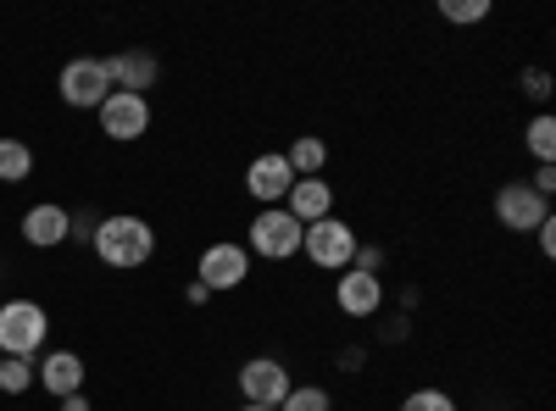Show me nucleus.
I'll return each instance as SVG.
<instances>
[{
    "instance_id": "10",
    "label": "nucleus",
    "mask_w": 556,
    "mask_h": 411,
    "mask_svg": "<svg viewBox=\"0 0 556 411\" xmlns=\"http://www.w3.org/2000/svg\"><path fill=\"white\" fill-rule=\"evenodd\" d=\"M290 184H295V172H290L285 151H262V156L245 167V190H251V201H262V206H285Z\"/></svg>"
},
{
    "instance_id": "14",
    "label": "nucleus",
    "mask_w": 556,
    "mask_h": 411,
    "mask_svg": "<svg viewBox=\"0 0 556 411\" xmlns=\"http://www.w3.org/2000/svg\"><path fill=\"white\" fill-rule=\"evenodd\" d=\"M39 389L56 395V400L84 395V356L78 350H45L39 356Z\"/></svg>"
},
{
    "instance_id": "2",
    "label": "nucleus",
    "mask_w": 556,
    "mask_h": 411,
    "mask_svg": "<svg viewBox=\"0 0 556 411\" xmlns=\"http://www.w3.org/2000/svg\"><path fill=\"white\" fill-rule=\"evenodd\" d=\"M51 339V317H45L39 300H7L0 306V356H17V361H34Z\"/></svg>"
},
{
    "instance_id": "12",
    "label": "nucleus",
    "mask_w": 556,
    "mask_h": 411,
    "mask_svg": "<svg viewBox=\"0 0 556 411\" xmlns=\"http://www.w3.org/2000/svg\"><path fill=\"white\" fill-rule=\"evenodd\" d=\"M23 240H28L34 251H56V245H67V240H73V211L56 206V201L28 206V211H23Z\"/></svg>"
},
{
    "instance_id": "24",
    "label": "nucleus",
    "mask_w": 556,
    "mask_h": 411,
    "mask_svg": "<svg viewBox=\"0 0 556 411\" xmlns=\"http://www.w3.org/2000/svg\"><path fill=\"white\" fill-rule=\"evenodd\" d=\"M351 267H356V272H379V267H384V251H379V245H356Z\"/></svg>"
},
{
    "instance_id": "23",
    "label": "nucleus",
    "mask_w": 556,
    "mask_h": 411,
    "mask_svg": "<svg viewBox=\"0 0 556 411\" xmlns=\"http://www.w3.org/2000/svg\"><path fill=\"white\" fill-rule=\"evenodd\" d=\"M518 84H523V95H529V101H540V106L551 101V73H545V67H523Z\"/></svg>"
},
{
    "instance_id": "21",
    "label": "nucleus",
    "mask_w": 556,
    "mask_h": 411,
    "mask_svg": "<svg viewBox=\"0 0 556 411\" xmlns=\"http://www.w3.org/2000/svg\"><path fill=\"white\" fill-rule=\"evenodd\" d=\"M440 17L445 23H484L490 17V0H440Z\"/></svg>"
},
{
    "instance_id": "3",
    "label": "nucleus",
    "mask_w": 556,
    "mask_h": 411,
    "mask_svg": "<svg viewBox=\"0 0 556 411\" xmlns=\"http://www.w3.org/2000/svg\"><path fill=\"white\" fill-rule=\"evenodd\" d=\"M301 256L323 272H345L351 256H356V228L345 217H317L306 222V234H301Z\"/></svg>"
},
{
    "instance_id": "31",
    "label": "nucleus",
    "mask_w": 556,
    "mask_h": 411,
    "mask_svg": "<svg viewBox=\"0 0 556 411\" xmlns=\"http://www.w3.org/2000/svg\"><path fill=\"white\" fill-rule=\"evenodd\" d=\"M240 411H273V406H240Z\"/></svg>"
},
{
    "instance_id": "8",
    "label": "nucleus",
    "mask_w": 556,
    "mask_h": 411,
    "mask_svg": "<svg viewBox=\"0 0 556 411\" xmlns=\"http://www.w3.org/2000/svg\"><path fill=\"white\" fill-rule=\"evenodd\" d=\"M545 217H551V201L534 195L523 178H518V184H501V190H495V222L506 228V234H534Z\"/></svg>"
},
{
    "instance_id": "15",
    "label": "nucleus",
    "mask_w": 556,
    "mask_h": 411,
    "mask_svg": "<svg viewBox=\"0 0 556 411\" xmlns=\"http://www.w3.org/2000/svg\"><path fill=\"white\" fill-rule=\"evenodd\" d=\"M285 211H290L301 228L317 222V217H334V184H329V178H295L290 195H285Z\"/></svg>"
},
{
    "instance_id": "5",
    "label": "nucleus",
    "mask_w": 556,
    "mask_h": 411,
    "mask_svg": "<svg viewBox=\"0 0 556 411\" xmlns=\"http://www.w3.org/2000/svg\"><path fill=\"white\" fill-rule=\"evenodd\" d=\"M245 279H251V251H245L240 240H217V245H206L201 261H195V284H201L206 295H228V290H240Z\"/></svg>"
},
{
    "instance_id": "32",
    "label": "nucleus",
    "mask_w": 556,
    "mask_h": 411,
    "mask_svg": "<svg viewBox=\"0 0 556 411\" xmlns=\"http://www.w3.org/2000/svg\"><path fill=\"white\" fill-rule=\"evenodd\" d=\"M0 361H7V356H0Z\"/></svg>"
},
{
    "instance_id": "13",
    "label": "nucleus",
    "mask_w": 556,
    "mask_h": 411,
    "mask_svg": "<svg viewBox=\"0 0 556 411\" xmlns=\"http://www.w3.org/2000/svg\"><path fill=\"white\" fill-rule=\"evenodd\" d=\"M101 62H106L112 89H128V95H146V89H156V78H162V62L151 51H117V56H101Z\"/></svg>"
},
{
    "instance_id": "6",
    "label": "nucleus",
    "mask_w": 556,
    "mask_h": 411,
    "mask_svg": "<svg viewBox=\"0 0 556 411\" xmlns=\"http://www.w3.org/2000/svg\"><path fill=\"white\" fill-rule=\"evenodd\" d=\"M56 89H62V101H67V106H78V112H101V101L112 95L106 62H101V56H78V62H67L62 78H56Z\"/></svg>"
},
{
    "instance_id": "19",
    "label": "nucleus",
    "mask_w": 556,
    "mask_h": 411,
    "mask_svg": "<svg viewBox=\"0 0 556 411\" xmlns=\"http://www.w3.org/2000/svg\"><path fill=\"white\" fill-rule=\"evenodd\" d=\"M278 411H334V400H329L323 384H290V395L278 400Z\"/></svg>"
},
{
    "instance_id": "28",
    "label": "nucleus",
    "mask_w": 556,
    "mask_h": 411,
    "mask_svg": "<svg viewBox=\"0 0 556 411\" xmlns=\"http://www.w3.org/2000/svg\"><path fill=\"white\" fill-rule=\"evenodd\" d=\"M406 329H412V323H406V311H401V317H384V323H379L384 339H406Z\"/></svg>"
},
{
    "instance_id": "1",
    "label": "nucleus",
    "mask_w": 556,
    "mask_h": 411,
    "mask_svg": "<svg viewBox=\"0 0 556 411\" xmlns=\"http://www.w3.org/2000/svg\"><path fill=\"white\" fill-rule=\"evenodd\" d=\"M96 256H101V267H117V272H134V267H146L151 256H156V234H151V222L146 217H134V211H112V217H101V228H96Z\"/></svg>"
},
{
    "instance_id": "25",
    "label": "nucleus",
    "mask_w": 556,
    "mask_h": 411,
    "mask_svg": "<svg viewBox=\"0 0 556 411\" xmlns=\"http://www.w3.org/2000/svg\"><path fill=\"white\" fill-rule=\"evenodd\" d=\"M523 184H529L534 195H545V201H551V195H556V167H534V178H523Z\"/></svg>"
},
{
    "instance_id": "7",
    "label": "nucleus",
    "mask_w": 556,
    "mask_h": 411,
    "mask_svg": "<svg viewBox=\"0 0 556 411\" xmlns=\"http://www.w3.org/2000/svg\"><path fill=\"white\" fill-rule=\"evenodd\" d=\"M96 117H101V133H106V140L134 145L139 133L151 128V101H146V95H128V89H112Z\"/></svg>"
},
{
    "instance_id": "4",
    "label": "nucleus",
    "mask_w": 556,
    "mask_h": 411,
    "mask_svg": "<svg viewBox=\"0 0 556 411\" xmlns=\"http://www.w3.org/2000/svg\"><path fill=\"white\" fill-rule=\"evenodd\" d=\"M301 234H306V228H301L285 206H262L256 222H251L245 251L262 256V261H290V256H301Z\"/></svg>"
},
{
    "instance_id": "11",
    "label": "nucleus",
    "mask_w": 556,
    "mask_h": 411,
    "mask_svg": "<svg viewBox=\"0 0 556 411\" xmlns=\"http://www.w3.org/2000/svg\"><path fill=\"white\" fill-rule=\"evenodd\" d=\"M334 306H340L345 317H379V311H384V279H379V272L345 267L340 284H334Z\"/></svg>"
},
{
    "instance_id": "20",
    "label": "nucleus",
    "mask_w": 556,
    "mask_h": 411,
    "mask_svg": "<svg viewBox=\"0 0 556 411\" xmlns=\"http://www.w3.org/2000/svg\"><path fill=\"white\" fill-rule=\"evenodd\" d=\"M28 384H34V361H17V356L0 361V395H23Z\"/></svg>"
},
{
    "instance_id": "18",
    "label": "nucleus",
    "mask_w": 556,
    "mask_h": 411,
    "mask_svg": "<svg viewBox=\"0 0 556 411\" xmlns=\"http://www.w3.org/2000/svg\"><path fill=\"white\" fill-rule=\"evenodd\" d=\"M28 172H34V151L7 133V140H0V184H23Z\"/></svg>"
},
{
    "instance_id": "27",
    "label": "nucleus",
    "mask_w": 556,
    "mask_h": 411,
    "mask_svg": "<svg viewBox=\"0 0 556 411\" xmlns=\"http://www.w3.org/2000/svg\"><path fill=\"white\" fill-rule=\"evenodd\" d=\"M534 240H540V256H556V217H545L534 228Z\"/></svg>"
},
{
    "instance_id": "30",
    "label": "nucleus",
    "mask_w": 556,
    "mask_h": 411,
    "mask_svg": "<svg viewBox=\"0 0 556 411\" xmlns=\"http://www.w3.org/2000/svg\"><path fill=\"white\" fill-rule=\"evenodd\" d=\"M62 411H89V400H84V395H67V400H62Z\"/></svg>"
},
{
    "instance_id": "17",
    "label": "nucleus",
    "mask_w": 556,
    "mask_h": 411,
    "mask_svg": "<svg viewBox=\"0 0 556 411\" xmlns=\"http://www.w3.org/2000/svg\"><path fill=\"white\" fill-rule=\"evenodd\" d=\"M523 145H529V156H534L540 167H556V117H551V112H540V117L523 128Z\"/></svg>"
},
{
    "instance_id": "22",
    "label": "nucleus",
    "mask_w": 556,
    "mask_h": 411,
    "mask_svg": "<svg viewBox=\"0 0 556 411\" xmlns=\"http://www.w3.org/2000/svg\"><path fill=\"white\" fill-rule=\"evenodd\" d=\"M401 411H456V400H451L445 389H412V395L401 400Z\"/></svg>"
},
{
    "instance_id": "29",
    "label": "nucleus",
    "mask_w": 556,
    "mask_h": 411,
    "mask_svg": "<svg viewBox=\"0 0 556 411\" xmlns=\"http://www.w3.org/2000/svg\"><path fill=\"white\" fill-rule=\"evenodd\" d=\"M362 361H367V350H362V345H351V350H340V368H345V373H356V368H362Z\"/></svg>"
},
{
    "instance_id": "16",
    "label": "nucleus",
    "mask_w": 556,
    "mask_h": 411,
    "mask_svg": "<svg viewBox=\"0 0 556 411\" xmlns=\"http://www.w3.org/2000/svg\"><path fill=\"white\" fill-rule=\"evenodd\" d=\"M285 162H290V172H295V178H317L323 167H329V145H323L317 133H301V140L285 151Z\"/></svg>"
},
{
    "instance_id": "9",
    "label": "nucleus",
    "mask_w": 556,
    "mask_h": 411,
    "mask_svg": "<svg viewBox=\"0 0 556 411\" xmlns=\"http://www.w3.org/2000/svg\"><path fill=\"white\" fill-rule=\"evenodd\" d=\"M240 395H245V406H273L278 411V400L290 395V368L278 356H251L240 368Z\"/></svg>"
},
{
    "instance_id": "26",
    "label": "nucleus",
    "mask_w": 556,
    "mask_h": 411,
    "mask_svg": "<svg viewBox=\"0 0 556 411\" xmlns=\"http://www.w3.org/2000/svg\"><path fill=\"white\" fill-rule=\"evenodd\" d=\"M96 228H101L96 211H73V240H96Z\"/></svg>"
}]
</instances>
